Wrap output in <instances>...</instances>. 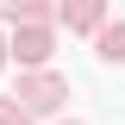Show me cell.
<instances>
[{
    "mask_svg": "<svg viewBox=\"0 0 125 125\" xmlns=\"http://www.w3.org/2000/svg\"><path fill=\"white\" fill-rule=\"evenodd\" d=\"M19 100H25L31 113H56L62 100H69V88H62L56 75H25V81H19Z\"/></svg>",
    "mask_w": 125,
    "mask_h": 125,
    "instance_id": "6da1fadb",
    "label": "cell"
},
{
    "mask_svg": "<svg viewBox=\"0 0 125 125\" xmlns=\"http://www.w3.org/2000/svg\"><path fill=\"white\" fill-rule=\"evenodd\" d=\"M6 56H19V62H31V69H38V62L50 56V31H44V25H25V31H13Z\"/></svg>",
    "mask_w": 125,
    "mask_h": 125,
    "instance_id": "7a4b0ae2",
    "label": "cell"
},
{
    "mask_svg": "<svg viewBox=\"0 0 125 125\" xmlns=\"http://www.w3.org/2000/svg\"><path fill=\"white\" fill-rule=\"evenodd\" d=\"M100 56H106V62H125V25H106V31H100Z\"/></svg>",
    "mask_w": 125,
    "mask_h": 125,
    "instance_id": "3957f363",
    "label": "cell"
},
{
    "mask_svg": "<svg viewBox=\"0 0 125 125\" xmlns=\"http://www.w3.org/2000/svg\"><path fill=\"white\" fill-rule=\"evenodd\" d=\"M0 62H6V38H0Z\"/></svg>",
    "mask_w": 125,
    "mask_h": 125,
    "instance_id": "277c9868",
    "label": "cell"
}]
</instances>
